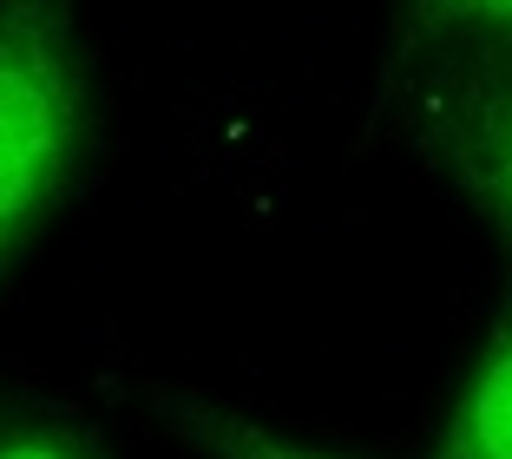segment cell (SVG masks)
<instances>
[{"mask_svg":"<svg viewBox=\"0 0 512 459\" xmlns=\"http://www.w3.org/2000/svg\"><path fill=\"white\" fill-rule=\"evenodd\" d=\"M86 145V66L66 0H0V276L33 243Z\"/></svg>","mask_w":512,"mask_h":459,"instance_id":"cell-1","label":"cell"},{"mask_svg":"<svg viewBox=\"0 0 512 459\" xmlns=\"http://www.w3.org/2000/svg\"><path fill=\"white\" fill-rule=\"evenodd\" d=\"M427 138L447 158V171L473 191V204L512 230V79L493 86H467L447 105H434Z\"/></svg>","mask_w":512,"mask_h":459,"instance_id":"cell-2","label":"cell"},{"mask_svg":"<svg viewBox=\"0 0 512 459\" xmlns=\"http://www.w3.org/2000/svg\"><path fill=\"white\" fill-rule=\"evenodd\" d=\"M434 459H512V328L480 355Z\"/></svg>","mask_w":512,"mask_h":459,"instance_id":"cell-3","label":"cell"},{"mask_svg":"<svg viewBox=\"0 0 512 459\" xmlns=\"http://www.w3.org/2000/svg\"><path fill=\"white\" fill-rule=\"evenodd\" d=\"M165 414L171 427L184 433L191 446H204L211 459H329V453H309V446H289L276 440L270 427L230 414V407H211V400L184 394V387H165Z\"/></svg>","mask_w":512,"mask_h":459,"instance_id":"cell-4","label":"cell"},{"mask_svg":"<svg viewBox=\"0 0 512 459\" xmlns=\"http://www.w3.org/2000/svg\"><path fill=\"white\" fill-rule=\"evenodd\" d=\"M414 33H493V40H512V0H414Z\"/></svg>","mask_w":512,"mask_h":459,"instance_id":"cell-5","label":"cell"},{"mask_svg":"<svg viewBox=\"0 0 512 459\" xmlns=\"http://www.w3.org/2000/svg\"><path fill=\"white\" fill-rule=\"evenodd\" d=\"M0 459H99L79 433H60V427H33V433H14L0 440Z\"/></svg>","mask_w":512,"mask_h":459,"instance_id":"cell-6","label":"cell"}]
</instances>
